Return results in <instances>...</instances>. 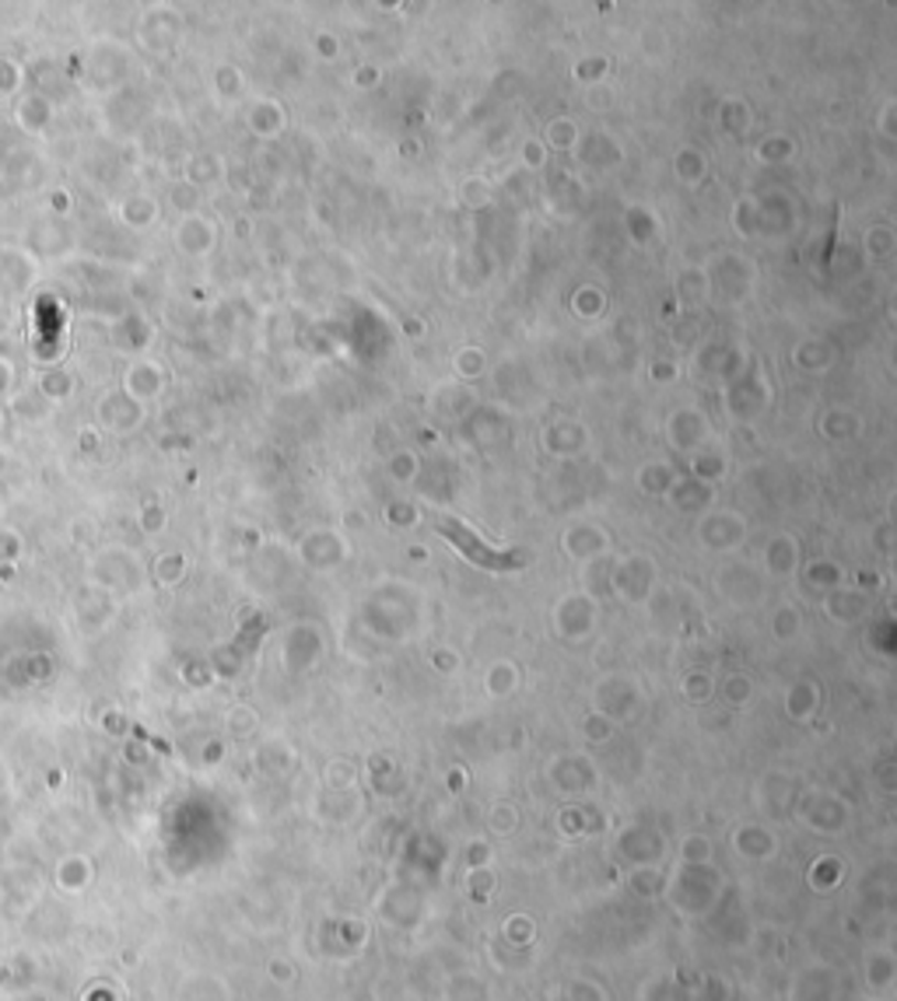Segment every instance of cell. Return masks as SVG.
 Here are the masks:
<instances>
[{"mask_svg": "<svg viewBox=\"0 0 897 1001\" xmlns=\"http://www.w3.org/2000/svg\"><path fill=\"white\" fill-rule=\"evenodd\" d=\"M438 529H442L446 536H452V539H456V543H460V547L467 550V557H473V561H481V564H502V561H499V557H491V553H488V550H484L481 543H473V539L467 536V529H463L460 522H442V526H438Z\"/></svg>", "mask_w": 897, "mask_h": 1001, "instance_id": "obj_1", "label": "cell"}]
</instances>
